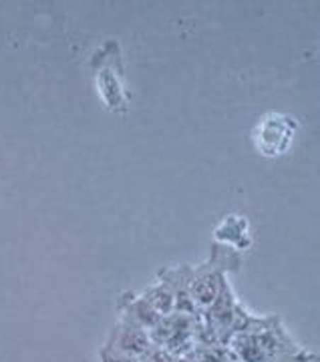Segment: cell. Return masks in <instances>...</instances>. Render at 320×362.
Segmentation results:
<instances>
[{
	"label": "cell",
	"instance_id": "6da1fadb",
	"mask_svg": "<svg viewBox=\"0 0 320 362\" xmlns=\"http://www.w3.org/2000/svg\"><path fill=\"white\" fill-rule=\"evenodd\" d=\"M154 342L149 338V332L137 328L129 322H119L115 330L111 332V342L107 344V352H113L119 356H129V358H141L147 361V356L154 350Z\"/></svg>",
	"mask_w": 320,
	"mask_h": 362
},
{
	"label": "cell",
	"instance_id": "7a4b0ae2",
	"mask_svg": "<svg viewBox=\"0 0 320 362\" xmlns=\"http://www.w3.org/2000/svg\"><path fill=\"white\" fill-rule=\"evenodd\" d=\"M121 312H123V322L133 324L143 330H152L155 324L159 322V314L145 302L143 296H133L129 294L121 300Z\"/></svg>",
	"mask_w": 320,
	"mask_h": 362
},
{
	"label": "cell",
	"instance_id": "3957f363",
	"mask_svg": "<svg viewBox=\"0 0 320 362\" xmlns=\"http://www.w3.org/2000/svg\"><path fill=\"white\" fill-rule=\"evenodd\" d=\"M141 296L145 298V302L154 308L159 316H169L176 314V298L171 294V290L164 282L149 286Z\"/></svg>",
	"mask_w": 320,
	"mask_h": 362
},
{
	"label": "cell",
	"instance_id": "277c9868",
	"mask_svg": "<svg viewBox=\"0 0 320 362\" xmlns=\"http://www.w3.org/2000/svg\"><path fill=\"white\" fill-rule=\"evenodd\" d=\"M193 362H224V352L216 346H205V350L193 356Z\"/></svg>",
	"mask_w": 320,
	"mask_h": 362
}]
</instances>
